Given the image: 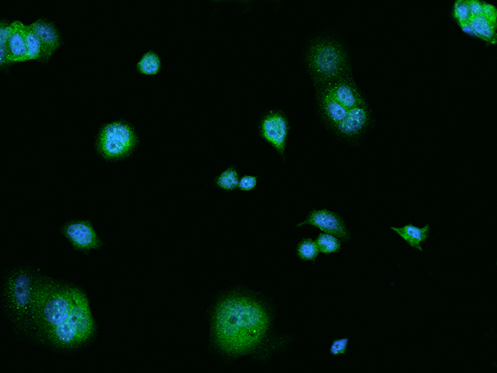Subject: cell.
I'll use <instances>...</instances> for the list:
<instances>
[{"mask_svg": "<svg viewBox=\"0 0 497 373\" xmlns=\"http://www.w3.org/2000/svg\"><path fill=\"white\" fill-rule=\"evenodd\" d=\"M96 329L89 300L83 290L39 276L30 335L50 346L73 349L92 339Z\"/></svg>", "mask_w": 497, "mask_h": 373, "instance_id": "cell-1", "label": "cell"}, {"mask_svg": "<svg viewBox=\"0 0 497 373\" xmlns=\"http://www.w3.org/2000/svg\"><path fill=\"white\" fill-rule=\"evenodd\" d=\"M270 327V318L257 302L231 296L220 301L213 316L216 343L231 355H242L262 343Z\"/></svg>", "mask_w": 497, "mask_h": 373, "instance_id": "cell-2", "label": "cell"}, {"mask_svg": "<svg viewBox=\"0 0 497 373\" xmlns=\"http://www.w3.org/2000/svg\"><path fill=\"white\" fill-rule=\"evenodd\" d=\"M40 274L29 268L9 274L3 286V305L17 331L30 335L35 290Z\"/></svg>", "mask_w": 497, "mask_h": 373, "instance_id": "cell-3", "label": "cell"}, {"mask_svg": "<svg viewBox=\"0 0 497 373\" xmlns=\"http://www.w3.org/2000/svg\"><path fill=\"white\" fill-rule=\"evenodd\" d=\"M307 62L316 88L351 77L348 58L336 42L321 40L315 43L311 47Z\"/></svg>", "mask_w": 497, "mask_h": 373, "instance_id": "cell-4", "label": "cell"}, {"mask_svg": "<svg viewBox=\"0 0 497 373\" xmlns=\"http://www.w3.org/2000/svg\"><path fill=\"white\" fill-rule=\"evenodd\" d=\"M138 141V136L131 125L120 120L101 127L97 140V148L105 159L118 160L131 154Z\"/></svg>", "mask_w": 497, "mask_h": 373, "instance_id": "cell-5", "label": "cell"}, {"mask_svg": "<svg viewBox=\"0 0 497 373\" xmlns=\"http://www.w3.org/2000/svg\"><path fill=\"white\" fill-rule=\"evenodd\" d=\"M259 136L270 143L280 155H285L290 131V121L285 113L280 111L266 113L259 120Z\"/></svg>", "mask_w": 497, "mask_h": 373, "instance_id": "cell-6", "label": "cell"}, {"mask_svg": "<svg viewBox=\"0 0 497 373\" xmlns=\"http://www.w3.org/2000/svg\"><path fill=\"white\" fill-rule=\"evenodd\" d=\"M61 231L75 250L88 253L92 250L101 249L103 246V243L88 220H73L66 222L62 226Z\"/></svg>", "mask_w": 497, "mask_h": 373, "instance_id": "cell-7", "label": "cell"}, {"mask_svg": "<svg viewBox=\"0 0 497 373\" xmlns=\"http://www.w3.org/2000/svg\"><path fill=\"white\" fill-rule=\"evenodd\" d=\"M317 89H322L348 111L366 105L352 77H342Z\"/></svg>", "mask_w": 497, "mask_h": 373, "instance_id": "cell-8", "label": "cell"}, {"mask_svg": "<svg viewBox=\"0 0 497 373\" xmlns=\"http://www.w3.org/2000/svg\"><path fill=\"white\" fill-rule=\"evenodd\" d=\"M305 225L317 227L323 233L336 235L344 242H348L351 238L349 231L340 216L327 209L311 211L306 220L298 223L297 227Z\"/></svg>", "mask_w": 497, "mask_h": 373, "instance_id": "cell-9", "label": "cell"}, {"mask_svg": "<svg viewBox=\"0 0 497 373\" xmlns=\"http://www.w3.org/2000/svg\"><path fill=\"white\" fill-rule=\"evenodd\" d=\"M370 112L368 104L349 110L344 120L338 124L333 131L343 138L353 139L361 136L368 128Z\"/></svg>", "mask_w": 497, "mask_h": 373, "instance_id": "cell-10", "label": "cell"}, {"mask_svg": "<svg viewBox=\"0 0 497 373\" xmlns=\"http://www.w3.org/2000/svg\"><path fill=\"white\" fill-rule=\"evenodd\" d=\"M42 43V58L41 61L47 62L62 45L60 34L55 23L44 18H39L30 25Z\"/></svg>", "mask_w": 497, "mask_h": 373, "instance_id": "cell-11", "label": "cell"}, {"mask_svg": "<svg viewBox=\"0 0 497 373\" xmlns=\"http://www.w3.org/2000/svg\"><path fill=\"white\" fill-rule=\"evenodd\" d=\"M317 93L318 108L322 119L333 129L345 120L349 111L322 89H317Z\"/></svg>", "mask_w": 497, "mask_h": 373, "instance_id": "cell-12", "label": "cell"}, {"mask_svg": "<svg viewBox=\"0 0 497 373\" xmlns=\"http://www.w3.org/2000/svg\"><path fill=\"white\" fill-rule=\"evenodd\" d=\"M13 32H12L9 42H8V60L10 64L18 62H26V25L21 21L12 22Z\"/></svg>", "mask_w": 497, "mask_h": 373, "instance_id": "cell-13", "label": "cell"}, {"mask_svg": "<svg viewBox=\"0 0 497 373\" xmlns=\"http://www.w3.org/2000/svg\"><path fill=\"white\" fill-rule=\"evenodd\" d=\"M390 229L396 231L413 248L423 251L421 243L428 240L430 226L427 224L424 227H418L413 226V224H408L402 227H390Z\"/></svg>", "mask_w": 497, "mask_h": 373, "instance_id": "cell-14", "label": "cell"}, {"mask_svg": "<svg viewBox=\"0 0 497 373\" xmlns=\"http://www.w3.org/2000/svg\"><path fill=\"white\" fill-rule=\"evenodd\" d=\"M468 23L477 38L485 42H491L492 44L496 42V25L489 21L483 15L471 18Z\"/></svg>", "mask_w": 497, "mask_h": 373, "instance_id": "cell-15", "label": "cell"}, {"mask_svg": "<svg viewBox=\"0 0 497 373\" xmlns=\"http://www.w3.org/2000/svg\"><path fill=\"white\" fill-rule=\"evenodd\" d=\"M26 46L27 60H42V43L40 38L31 29L30 25H26Z\"/></svg>", "mask_w": 497, "mask_h": 373, "instance_id": "cell-16", "label": "cell"}, {"mask_svg": "<svg viewBox=\"0 0 497 373\" xmlns=\"http://www.w3.org/2000/svg\"><path fill=\"white\" fill-rule=\"evenodd\" d=\"M136 66L140 73L155 76L161 68L160 57L153 51H149L142 56Z\"/></svg>", "mask_w": 497, "mask_h": 373, "instance_id": "cell-17", "label": "cell"}, {"mask_svg": "<svg viewBox=\"0 0 497 373\" xmlns=\"http://www.w3.org/2000/svg\"><path fill=\"white\" fill-rule=\"evenodd\" d=\"M239 181L238 172L235 167L227 168L215 179L216 185L222 190L228 191H233L238 188Z\"/></svg>", "mask_w": 497, "mask_h": 373, "instance_id": "cell-18", "label": "cell"}, {"mask_svg": "<svg viewBox=\"0 0 497 373\" xmlns=\"http://www.w3.org/2000/svg\"><path fill=\"white\" fill-rule=\"evenodd\" d=\"M316 242L319 251L323 254L330 255L341 250V242L336 235L329 233H320Z\"/></svg>", "mask_w": 497, "mask_h": 373, "instance_id": "cell-19", "label": "cell"}, {"mask_svg": "<svg viewBox=\"0 0 497 373\" xmlns=\"http://www.w3.org/2000/svg\"><path fill=\"white\" fill-rule=\"evenodd\" d=\"M297 255L302 261H315L320 253L316 242L311 238H303L299 242L297 249Z\"/></svg>", "mask_w": 497, "mask_h": 373, "instance_id": "cell-20", "label": "cell"}, {"mask_svg": "<svg viewBox=\"0 0 497 373\" xmlns=\"http://www.w3.org/2000/svg\"><path fill=\"white\" fill-rule=\"evenodd\" d=\"M453 17L457 19L459 25L470 21L471 13L469 10L468 1L465 0H457L453 6Z\"/></svg>", "mask_w": 497, "mask_h": 373, "instance_id": "cell-21", "label": "cell"}, {"mask_svg": "<svg viewBox=\"0 0 497 373\" xmlns=\"http://www.w3.org/2000/svg\"><path fill=\"white\" fill-rule=\"evenodd\" d=\"M258 177L253 175H244L240 179L238 188L240 191L248 192L255 190L257 186Z\"/></svg>", "mask_w": 497, "mask_h": 373, "instance_id": "cell-22", "label": "cell"}, {"mask_svg": "<svg viewBox=\"0 0 497 373\" xmlns=\"http://www.w3.org/2000/svg\"><path fill=\"white\" fill-rule=\"evenodd\" d=\"M348 337L334 340L330 348L331 355L334 356L346 355L347 345H348Z\"/></svg>", "mask_w": 497, "mask_h": 373, "instance_id": "cell-23", "label": "cell"}, {"mask_svg": "<svg viewBox=\"0 0 497 373\" xmlns=\"http://www.w3.org/2000/svg\"><path fill=\"white\" fill-rule=\"evenodd\" d=\"M12 32H13L12 23L2 21L0 23V44L8 45Z\"/></svg>", "mask_w": 497, "mask_h": 373, "instance_id": "cell-24", "label": "cell"}, {"mask_svg": "<svg viewBox=\"0 0 497 373\" xmlns=\"http://www.w3.org/2000/svg\"><path fill=\"white\" fill-rule=\"evenodd\" d=\"M496 9L494 6L483 2V15L494 25H496Z\"/></svg>", "mask_w": 497, "mask_h": 373, "instance_id": "cell-25", "label": "cell"}, {"mask_svg": "<svg viewBox=\"0 0 497 373\" xmlns=\"http://www.w3.org/2000/svg\"><path fill=\"white\" fill-rule=\"evenodd\" d=\"M469 10H470L471 18L483 15V2L479 0H469L468 1Z\"/></svg>", "mask_w": 497, "mask_h": 373, "instance_id": "cell-26", "label": "cell"}, {"mask_svg": "<svg viewBox=\"0 0 497 373\" xmlns=\"http://www.w3.org/2000/svg\"><path fill=\"white\" fill-rule=\"evenodd\" d=\"M460 27L461 30H463L465 34L469 35V36L477 38L476 33L473 31L472 27L469 25V23H463V25H461Z\"/></svg>", "mask_w": 497, "mask_h": 373, "instance_id": "cell-27", "label": "cell"}]
</instances>
